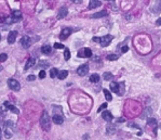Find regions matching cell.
<instances>
[{"label": "cell", "mask_w": 161, "mask_h": 140, "mask_svg": "<svg viewBox=\"0 0 161 140\" xmlns=\"http://www.w3.org/2000/svg\"><path fill=\"white\" fill-rule=\"evenodd\" d=\"M102 117L103 119H105L106 122H108V123H110V122L114 119V116H112V114L110 113L109 111H105L102 113Z\"/></svg>", "instance_id": "7c38bea8"}, {"label": "cell", "mask_w": 161, "mask_h": 140, "mask_svg": "<svg viewBox=\"0 0 161 140\" xmlns=\"http://www.w3.org/2000/svg\"><path fill=\"white\" fill-rule=\"evenodd\" d=\"M68 14V10H67L66 7H62L61 9L59 10V13H57V19L61 20V19H64L65 16Z\"/></svg>", "instance_id": "30bf717a"}, {"label": "cell", "mask_w": 161, "mask_h": 140, "mask_svg": "<svg viewBox=\"0 0 161 140\" xmlns=\"http://www.w3.org/2000/svg\"><path fill=\"white\" fill-rule=\"evenodd\" d=\"M106 1H115V0H106Z\"/></svg>", "instance_id": "ab89813d"}, {"label": "cell", "mask_w": 161, "mask_h": 140, "mask_svg": "<svg viewBox=\"0 0 161 140\" xmlns=\"http://www.w3.org/2000/svg\"><path fill=\"white\" fill-rule=\"evenodd\" d=\"M128 126H129V127H133V128H137V129H140V127H138L137 125L132 124V123H129V124H128Z\"/></svg>", "instance_id": "e575fe53"}, {"label": "cell", "mask_w": 161, "mask_h": 140, "mask_svg": "<svg viewBox=\"0 0 161 140\" xmlns=\"http://www.w3.org/2000/svg\"><path fill=\"white\" fill-rule=\"evenodd\" d=\"M41 51L43 54H50L52 51V48H51V46H49V45H44V46H42Z\"/></svg>", "instance_id": "d6986e66"}, {"label": "cell", "mask_w": 161, "mask_h": 140, "mask_svg": "<svg viewBox=\"0 0 161 140\" xmlns=\"http://www.w3.org/2000/svg\"><path fill=\"white\" fill-rule=\"evenodd\" d=\"M90 82H100V75L99 74H92L90 76Z\"/></svg>", "instance_id": "44dd1931"}, {"label": "cell", "mask_w": 161, "mask_h": 140, "mask_svg": "<svg viewBox=\"0 0 161 140\" xmlns=\"http://www.w3.org/2000/svg\"><path fill=\"white\" fill-rule=\"evenodd\" d=\"M64 59L66 60V61H68V60L70 59V51L68 49H65V51H64Z\"/></svg>", "instance_id": "4316f807"}, {"label": "cell", "mask_w": 161, "mask_h": 140, "mask_svg": "<svg viewBox=\"0 0 161 140\" xmlns=\"http://www.w3.org/2000/svg\"><path fill=\"white\" fill-rule=\"evenodd\" d=\"M101 6H102V2L99 1V0H90L88 8H89V10H92V9H95V8H99Z\"/></svg>", "instance_id": "8fae6325"}, {"label": "cell", "mask_w": 161, "mask_h": 140, "mask_svg": "<svg viewBox=\"0 0 161 140\" xmlns=\"http://www.w3.org/2000/svg\"><path fill=\"white\" fill-rule=\"evenodd\" d=\"M114 37L111 35H106V36H103V37H94L93 38V41L95 42H100L102 47H107L108 45L110 44V41L112 40Z\"/></svg>", "instance_id": "7a4b0ae2"}, {"label": "cell", "mask_w": 161, "mask_h": 140, "mask_svg": "<svg viewBox=\"0 0 161 140\" xmlns=\"http://www.w3.org/2000/svg\"><path fill=\"white\" fill-rule=\"evenodd\" d=\"M38 66H41V67H48L49 66V63H47L46 61H40L38 63Z\"/></svg>", "instance_id": "f546056e"}, {"label": "cell", "mask_w": 161, "mask_h": 140, "mask_svg": "<svg viewBox=\"0 0 161 140\" xmlns=\"http://www.w3.org/2000/svg\"><path fill=\"white\" fill-rule=\"evenodd\" d=\"M110 90L111 91H114L115 93H117V94H121L120 93V85L118 84V82H110Z\"/></svg>", "instance_id": "9c48e42d"}, {"label": "cell", "mask_w": 161, "mask_h": 140, "mask_svg": "<svg viewBox=\"0 0 161 140\" xmlns=\"http://www.w3.org/2000/svg\"><path fill=\"white\" fill-rule=\"evenodd\" d=\"M128 50H129V47H128V46H123L122 49H121V51L123 52V53H124V52H127Z\"/></svg>", "instance_id": "d590c367"}, {"label": "cell", "mask_w": 161, "mask_h": 140, "mask_svg": "<svg viewBox=\"0 0 161 140\" xmlns=\"http://www.w3.org/2000/svg\"><path fill=\"white\" fill-rule=\"evenodd\" d=\"M107 107V103H103L102 105H101L100 107H99V110H97V112H101L102 110H104V109H106Z\"/></svg>", "instance_id": "1f68e13d"}, {"label": "cell", "mask_w": 161, "mask_h": 140, "mask_svg": "<svg viewBox=\"0 0 161 140\" xmlns=\"http://www.w3.org/2000/svg\"><path fill=\"white\" fill-rule=\"evenodd\" d=\"M35 62H36V60H35L34 58H29L28 60H27L26 62V65H25V71H28V69H30L31 66L35 65Z\"/></svg>", "instance_id": "e0dca14e"}, {"label": "cell", "mask_w": 161, "mask_h": 140, "mask_svg": "<svg viewBox=\"0 0 161 140\" xmlns=\"http://www.w3.org/2000/svg\"><path fill=\"white\" fill-rule=\"evenodd\" d=\"M54 48L55 49H64V45H62V44H60V42H55L54 44Z\"/></svg>", "instance_id": "83f0119b"}, {"label": "cell", "mask_w": 161, "mask_h": 140, "mask_svg": "<svg viewBox=\"0 0 161 140\" xmlns=\"http://www.w3.org/2000/svg\"><path fill=\"white\" fill-rule=\"evenodd\" d=\"M67 75H68V71L64 70V71L59 72V74H57V77H59V79H65V78L67 77Z\"/></svg>", "instance_id": "ffe728a7"}, {"label": "cell", "mask_w": 161, "mask_h": 140, "mask_svg": "<svg viewBox=\"0 0 161 140\" xmlns=\"http://www.w3.org/2000/svg\"><path fill=\"white\" fill-rule=\"evenodd\" d=\"M1 70H2V66H1V65H0V71H1Z\"/></svg>", "instance_id": "b9f144b4"}, {"label": "cell", "mask_w": 161, "mask_h": 140, "mask_svg": "<svg viewBox=\"0 0 161 140\" xmlns=\"http://www.w3.org/2000/svg\"><path fill=\"white\" fill-rule=\"evenodd\" d=\"M1 113H2V110H1V109H0V114H1Z\"/></svg>", "instance_id": "60d3db41"}, {"label": "cell", "mask_w": 161, "mask_h": 140, "mask_svg": "<svg viewBox=\"0 0 161 140\" xmlns=\"http://www.w3.org/2000/svg\"><path fill=\"white\" fill-rule=\"evenodd\" d=\"M89 72V65L88 64H82L81 66H79L77 69V74L79 76H85Z\"/></svg>", "instance_id": "52a82bcc"}, {"label": "cell", "mask_w": 161, "mask_h": 140, "mask_svg": "<svg viewBox=\"0 0 161 140\" xmlns=\"http://www.w3.org/2000/svg\"><path fill=\"white\" fill-rule=\"evenodd\" d=\"M77 56L79 57V58H90V57L92 56V51H91V49H89V48L80 49L79 51H78Z\"/></svg>", "instance_id": "277c9868"}, {"label": "cell", "mask_w": 161, "mask_h": 140, "mask_svg": "<svg viewBox=\"0 0 161 140\" xmlns=\"http://www.w3.org/2000/svg\"><path fill=\"white\" fill-rule=\"evenodd\" d=\"M3 104H4V106H6L7 109L10 110V111H11V112H13V113H15V114H19V113H20V111H19V110H17L16 107L13 105V104H11V103H10L9 101H6Z\"/></svg>", "instance_id": "4fadbf2b"}, {"label": "cell", "mask_w": 161, "mask_h": 140, "mask_svg": "<svg viewBox=\"0 0 161 140\" xmlns=\"http://www.w3.org/2000/svg\"><path fill=\"white\" fill-rule=\"evenodd\" d=\"M70 1L75 2V3H80V2H81V0H70Z\"/></svg>", "instance_id": "74e56055"}, {"label": "cell", "mask_w": 161, "mask_h": 140, "mask_svg": "<svg viewBox=\"0 0 161 140\" xmlns=\"http://www.w3.org/2000/svg\"><path fill=\"white\" fill-rule=\"evenodd\" d=\"M44 77H46V72H44V71H41V72L39 73V78L43 79Z\"/></svg>", "instance_id": "d6a6232c"}, {"label": "cell", "mask_w": 161, "mask_h": 140, "mask_svg": "<svg viewBox=\"0 0 161 140\" xmlns=\"http://www.w3.org/2000/svg\"><path fill=\"white\" fill-rule=\"evenodd\" d=\"M0 40H1V36H0Z\"/></svg>", "instance_id": "7bdbcfd3"}, {"label": "cell", "mask_w": 161, "mask_h": 140, "mask_svg": "<svg viewBox=\"0 0 161 140\" xmlns=\"http://www.w3.org/2000/svg\"><path fill=\"white\" fill-rule=\"evenodd\" d=\"M71 33H72V29L70 27H64L63 31L61 32V34H60V39L61 40H65Z\"/></svg>", "instance_id": "8992f818"}, {"label": "cell", "mask_w": 161, "mask_h": 140, "mask_svg": "<svg viewBox=\"0 0 161 140\" xmlns=\"http://www.w3.org/2000/svg\"><path fill=\"white\" fill-rule=\"evenodd\" d=\"M57 74H59V71H57V69H55V67H52V69L50 70V76H51V78H54L55 76H57Z\"/></svg>", "instance_id": "603a6c76"}, {"label": "cell", "mask_w": 161, "mask_h": 140, "mask_svg": "<svg viewBox=\"0 0 161 140\" xmlns=\"http://www.w3.org/2000/svg\"><path fill=\"white\" fill-rule=\"evenodd\" d=\"M119 57L117 56V54H108L107 56V60H109V61H116V60H118Z\"/></svg>", "instance_id": "d4e9b609"}, {"label": "cell", "mask_w": 161, "mask_h": 140, "mask_svg": "<svg viewBox=\"0 0 161 140\" xmlns=\"http://www.w3.org/2000/svg\"><path fill=\"white\" fill-rule=\"evenodd\" d=\"M21 19H22V12L20 11V10H13V11H12V16H11L12 23L19 22Z\"/></svg>", "instance_id": "ba28073f"}, {"label": "cell", "mask_w": 161, "mask_h": 140, "mask_svg": "<svg viewBox=\"0 0 161 140\" xmlns=\"http://www.w3.org/2000/svg\"><path fill=\"white\" fill-rule=\"evenodd\" d=\"M106 130H107V134L108 135H114L115 132H116V126H115V125H112V124L107 125Z\"/></svg>", "instance_id": "ac0fdd59"}, {"label": "cell", "mask_w": 161, "mask_h": 140, "mask_svg": "<svg viewBox=\"0 0 161 140\" xmlns=\"http://www.w3.org/2000/svg\"><path fill=\"white\" fill-rule=\"evenodd\" d=\"M7 59H8L7 53H1V54H0V62H4Z\"/></svg>", "instance_id": "f1b7e54d"}, {"label": "cell", "mask_w": 161, "mask_h": 140, "mask_svg": "<svg viewBox=\"0 0 161 140\" xmlns=\"http://www.w3.org/2000/svg\"><path fill=\"white\" fill-rule=\"evenodd\" d=\"M107 11L106 10H102V11L97 12V13H94L91 15V19H100V17H103V16H106L107 15Z\"/></svg>", "instance_id": "9a60e30c"}, {"label": "cell", "mask_w": 161, "mask_h": 140, "mask_svg": "<svg viewBox=\"0 0 161 140\" xmlns=\"http://www.w3.org/2000/svg\"><path fill=\"white\" fill-rule=\"evenodd\" d=\"M103 78H104L105 81H111V79L114 78V75L111 73H109V72H106V73H104V75H103Z\"/></svg>", "instance_id": "7402d4cb"}, {"label": "cell", "mask_w": 161, "mask_h": 140, "mask_svg": "<svg viewBox=\"0 0 161 140\" xmlns=\"http://www.w3.org/2000/svg\"><path fill=\"white\" fill-rule=\"evenodd\" d=\"M20 44L22 45V47H23L24 49H28L29 47H30V45H31V39L29 38L28 36H24V37H22L21 38Z\"/></svg>", "instance_id": "5b68a950"}, {"label": "cell", "mask_w": 161, "mask_h": 140, "mask_svg": "<svg viewBox=\"0 0 161 140\" xmlns=\"http://www.w3.org/2000/svg\"><path fill=\"white\" fill-rule=\"evenodd\" d=\"M103 92H104L105 98H106L107 101H111V100H112V97H111V94H110V92L108 91L107 89H104V90H103Z\"/></svg>", "instance_id": "cb8c5ba5"}, {"label": "cell", "mask_w": 161, "mask_h": 140, "mask_svg": "<svg viewBox=\"0 0 161 140\" xmlns=\"http://www.w3.org/2000/svg\"><path fill=\"white\" fill-rule=\"evenodd\" d=\"M35 79H36V76H35V75H29V76L27 77V81L32 82V81H35Z\"/></svg>", "instance_id": "836d02e7"}, {"label": "cell", "mask_w": 161, "mask_h": 140, "mask_svg": "<svg viewBox=\"0 0 161 140\" xmlns=\"http://www.w3.org/2000/svg\"><path fill=\"white\" fill-rule=\"evenodd\" d=\"M53 122L57 125H61V124H63V122H64V118H63V116L61 115V114H54L53 115Z\"/></svg>", "instance_id": "2e32d148"}, {"label": "cell", "mask_w": 161, "mask_h": 140, "mask_svg": "<svg viewBox=\"0 0 161 140\" xmlns=\"http://www.w3.org/2000/svg\"><path fill=\"white\" fill-rule=\"evenodd\" d=\"M8 86H9V88L12 89L13 91H19L20 89H21V85H20V82L14 78L8 79Z\"/></svg>", "instance_id": "3957f363"}, {"label": "cell", "mask_w": 161, "mask_h": 140, "mask_svg": "<svg viewBox=\"0 0 161 140\" xmlns=\"http://www.w3.org/2000/svg\"><path fill=\"white\" fill-rule=\"evenodd\" d=\"M1 136H2V132H1V128H0V140H1Z\"/></svg>", "instance_id": "f35d334b"}, {"label": "cell", "mask_w": 161, "mask_h": 140, "mask_svg": "<svg viewBox=\"0 0 161 140\" xmlns=\"http://www.w3.org/2000/svg\"><path fill=\"white\" fill-rule=\"evenodd\" d=\"M40 126L44 131H49L51 129V119H50L49 114L46 111L42 113L41 118H40Z\"/></svg>", "instance_id": "6da1fadb"}, {"label": "cell", "mask_w": 161, "mask_h": 140, "mask_svg": "<svg viewBox=\"0 0 161 140\" xmlns=\"http://www.w3.org/2000/svg\"><path fill=\"white\" fill-rule=\"evenodd\" d=\"M16 36H17V32L16 31H13V32H10L9 36H8V42L10 45L14 44V41H15L16 39Z\"/></svg>", "instance_id": "5bb4252c"}, {"label": "cell", "mask_w": 161, "mask_h": 140, "mask_svg": "<svg viewBox=\"0 0 161 140\" xmlns=\"http://www.w3.org/2000/svg\"><path fill=\"white\" fill-rule=\"evenodd\" d=\"M147 123L149 125H151V126H155V128L157 127V121H156L155 118H148L147 119Z\"/></svg>", "instance_id": "484cf974"}, {"label": "cell", "mask_w": 161, "mask_h": 140, "mask_svg": "<svg viewBox=\"0 0 161 140\" xmlns=\"http://www.w3.org/2000/svg\"><path fill=\"white\" fill-rule=\"evenodd\" d=\"M156 24H157V25H161V17H160V19H158V20H157Z\"/></svg>", "instance_id": "8d00e7d4"}, {"label": "cell", "mask_w": 161, "mask_h": 140, "mask_svg": "<svg viewBox=\"0 0 161 140\" xmlns=\"http://www.w3.org/2000/svg\"><path fill=\"white\" fill-rule=\"evenodd\" d=\"M4 136H6V138H11V137H12V134L8 130V129H6V131H4Z\"/></svg>", "instance_id": "4dcf8cb0"}]
</instances>
